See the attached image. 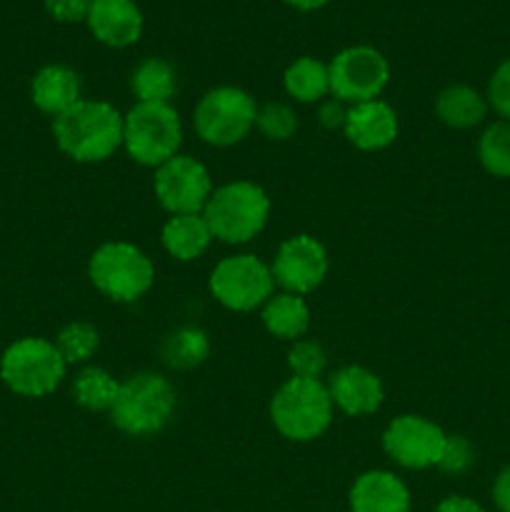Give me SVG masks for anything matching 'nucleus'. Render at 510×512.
<instances>
[{
	"instance_id": "1",
	"label": "nucleus",
	"mask_w": 510,
	"mask_h": 512,
	"mask_svg": "<svg viewBox=\"0 0 510 512\" xmlns=\"http://www.w3.org/2000/svg\"><path fill=\"white\" fill-rule=\"evenodd\" d=\"M53 138L75 163H103L123 148V115L105 100H80L53 118Z\"/></svg>"
},
{
	"instance_id": "2",
	"label": "nucleus",
	"mask_w": 510,
	"mask_h": 512,
	"mask_svg": "<svg viewBox=\"0 0 510 512\" xmlns=\"http://www.w3.org/2000/svg\"><path fill=\"white\" fill-rule=\"evenodd\" d=\"M215 240L225 245H245L263 233L270 218V198L260 185L250 180H235L213 190L203 208Z\"/></svg>"
},
{
	"instance_id": "3",
	"label": "nucleus",
	"mask_w": 510,
	"mask_h": 512,
	"mask_svg": "<svg viewBox=\"0 0 510 512\" xmlns=\"http://www.w3.org/2000/svg\"><path fill=\"white\" fill-rule=\"evenodd\" d=\"M175 388L158 373H135L120 383L118 398L110 408V420L130 438L158 435L175 413Z\"/></svg>"
},
{
	"instance_id": "4",
	"label": "nucleus",
	"mask_w": 510,
	"mask_h": 512,
	"mask_svg": "<svg viewBox=\"0 0 510 512\" xmlns=\"http://www.w3.org/2000/svg\"><path fill=\"white\" fill-rule=\"evenodd\" d=\"M333 410L328 385L313 378L290 375L270 400V420L275 430L293 443L320 438L333 423Z\"/></svg>"
},
{
	"instance_id": "5",
	"label": "nucleus",
	"mask_w": 510,
	"mask_h": 512,
	"mask_svg": "<svg viewBox=\"0 0 510 512\" xmlns=\"http://www.w3.org/2000/svg\"><path fill=\"white\" fill-rule=\"evenodd\" d=\"M68 363L53 340L20 338L0 355V380L20 398H45L63 383Z\"/></svg>"
},
{
	"instance_id": "6",
	"label": "nucleus",
	"mask_w": 510,
	"mask_h": 512,
	"mask_svg": "<svg viewBox=\"0 0 510 512\" xmlns=\"http://www.w3.org/2000/svg\"><path fill=\"white\" fill-rule=\"evenodd\" d=\"M183 143V125L170 103H138L123 115V148L138 165L160 168L175 158Z\"/></svg>"
},
{
	"instance_id": "7",
	"label": "nucleus",
	"mask_w": 510,
	"mask_h": 512,
	"mask_svg": "<svg viewBox=\"0 0 510 512\" xmlns=\"http://www.w3.org/2000/svg\"><path fill=\"white\" fill-rule=\"evenodd\" d=\"M88 278L105 298L135 303L153 288L155 265L138 245L110 240L90 255Z\"/></svg>"
},
{
	"instance_id": "8",
	"label": "nucleus",
	"mask_w": 510,
	"mask_h": 512,
	"mask_svg": "<svg viewBox=\"0 0 510 512\" xmlns=\"http://www.w3.org/2000/svg\"><path fill=\"white\" fill-rule=\"evenodd\" d=\"M258 105L253 95L235 85H218L198 100L193 113L195 133L213 148L243 143L255 128Z\"/></svg>"
},
{
	"instance_id": "9",
	"label": "nucleus",
	"mask_w": 510,
	"mask_h": 512,
	"mask_svg": "<svg viewBox=\"0 0 510 512\" xmlns=\"http://www.w3.org/2000/svg\"><path fill=\"white\" fill-rule=\"evenodd\" d=\"M210 295L233 313H253L263 308L275 290L273 270L258 255H228L213 268L208 280Z\"/></svg>"
},
{
	"instance_id": "10",
	"label": "nucleus",
	"mask_w": 510,
	"mask_h": 512,
	"mask_svg": "<svg viewBox=\"0 0 510 512\" xmlns=\"http://www.w3.org/2000/svg\"><path fill=\"white\" fill-rule=\"evenodd\" d=\"M330 95L348 105L378 100L390 80V65L370 45L345 48L330 60Z\"/></svg>"
},
{
	"instance_id": "11",
	"label": "nucleus",
	"mask_w": 510,
	"mask_h": 512,
	"mask_svg": "<svg viewBox=\"0 0 510 512\" xmlns=\"http://www.w3.org/2000/svg\"><path fill=\"white\" fill-rule=\"evenodd\" d=\"M153 190L158 203L170 215L203 213L213 195V180L208 168L190 155H175L168 163L155 168Z\"/></svg>"
},
{
	"instance_id": "12",
	"label": "nucleus",
	"mask_w": 510,
	"mask_h": 512,
	"mask_svg": "<svg viewBox=\"0 0 510 512\" xmlns=\"http://www.w3.org/2000/svg\"><path fill=\"white\" fill-rule=\"evenodd\" d=\"M443 445V428L423 415H398L390 420L383 433L385 455L405 470L435 468Z\"/></svg>"
},
{
	"instance_id": "13",
	"label": "nucleus",
	"mask_w": 510,
	"mask_h": 512,
	"mask_svg": "<svg viewBox=\"0 0 510 512\" xmlns=\"http://www.w3.org/2000/svg\"><path fill=\"white\" fill-rule=\"evenodd\" d=\"M270 270L285 293L308 295L328 275V250L313 235H293L280 243Z\"/></svg>"
},
{
	"instance_id": "14",
	"label": "nucleus",
	"mask_w": 510,
	"mask_h": 512,
	"mask_svg": "<svg viewBox=\"0 0 510 512\" xmlns=\"http://www.w3.org/2000/svg\"><path fill=\"white\" fill-rule=\"evenodd\" d=\"M328 393L333 405L350 418L378 413L385 400V388L373 370L363 365H345L335 370L328 380Z\"/></svg>"
},
{
	"instance_id": "15",
	"label": "nucleus",
	"mask_w": 510,
	"mask_h": 512,
	"mask_svg": "<svg viewBox=\"0 0 510 512\" xmlns=\"http://www.w3.org/2000/svg\"><path fill=\"white\" fill-rule=\"evenodd\" d=\"M88 30L108 48H128L143 35V13L135 0H90Z\"/></svg>"
},
{
	"instance_id": "16",
	"label": "nucleus",
	"mask_w": 510,
	"mask_h": 512,
	"mask_svg": "<svg viewBox=\"0 0 510 512\" xmlns=\"http://www.w3.org/2000/svg\"><path fill=\"white\" fill-rule=\"evenodd\" d=\"M343 133L350 145L365 150V153L383 150L393 145L395 138H398V115L380 98L350 105Z\"/></svg>"
},
{
	"instance_id": "17",
	"label": "nucleus",
	"mask_w": 510,
	"mask_h": 512,
	"mask_svg": "<svg viewBox=\"0 0 510 512\" xmlns=\"http://www.w3.org/2000/svg\"><path fill=\"white\" fill-rule=\"evenodd\" d=\"M350 512H410V490L390 470H368L353 483Z\"/></svg>"
},
{
	"instance_id": "18",
	"label": "nucleus",
	"mask_w": 510,
	"mask_h": 512,
	"mask_svg": "<svg viewBox=\"0 0 510 512\" xmlns=\"http://www.w3.org/2000/svg\"><path fill=\"white\" fill-rule=\"evenodd\" d=\"M30 100L40 113L58 118L83 100V85L78 73L68 65H45L33 75Z\"/></svg>"
},
{
	"instance_id": "19",
	"label": "nucleus",
	"mask_w": 510,
	"mask_h": 512,
	"mask_svg": "<svg viewBox=\"0 0 510 512\" xmlns=\"http://www.w3.org/2000/svg\"><path fill=\"white\" fill-rule=\"evenodd\" d=\"M160 240H163V248L170 258L180 260V263H193L210 248L215 238L205 223L203 213H185L170 215L165 220Z\"/></svg>"
},
{
	"instance_id": "20",
	"label": "nucleus",
	"mask_w": 510,
	"mask_h": 512,
	"mask_svg": "<svg viewBox=\"0 0 510 512\" xmlns=\"http://www.w3.org/2000/svg\"><path fill=\"white\" fill-rule=\"evenodd\" d=\"M260 320L273 338L295 340L303 338L310 328V308L303 295L295 293H273L268 303L260 308Z\"/></svg>"
},
{
	"instance_id": "21",
	"label": "nucleus",
	"mask_w": 510,
	"mask_h": 512,
	"mask_svg": "<svg viewBox=\"0 0 510 512\" xmlns=\"http://www.w3.org/2000/svg\"><path fill=\"white\" fill-rule=\"evenodd\" d=\"M488 100L470 85H448L435 98V115L453 130H470L488 115Z\"/></svg>"
},
{
	"instance_id": "22",
	"label": "nucleus",
	"mask_w": 510,
	"mask_h": 512,
	"mask_svg": "<svg viewBox=\"0 0 510 512\" xmlns=\"http://www.w3.org/2000/svg\"><path fill=\"white\" fill-rule=\"evenodd\" d=\"M283 85L295 103H323L330 95V70L323 60L305 55L288 65Z\"/></svg>"
},
{
	"instance_id": "23",
	"label": "nucleus",
	"mask_w": 510,
	"mask_h": 512,
	"mask_svg": "<svg viewBox=\"0 0 510 512\" xmlns=\"http://www.w3.org/2000/svg\"><path fill=\"white\" fill-rule=\"evenodd\" d=\"M210 355V338L205 330L183 325L170 330L160 343V358L173 370H193L203 365Z\"/></svg>"
},
{
	"instance_id": "24",
	"label": "nucleus",
	"mask_w": 510,
	"mask_h": 512,
	"mask_svg": "<svg viewBox=\"0 0 510 512\" xmlns=\"http://www.w3.org/2000/svg\"><path fill=\"white\" fill-rule=\"evenodd\" d=\"M130 90L138 103H170L178 90V78L168 60L148 58L130 75Z\"/></svg>"
},
{
	"instance_id": "25",
	"label": "nucleus",
	"mask_w": 510,
	"mask_h": 512,
	"mask_svg": "<svg viewBox=\"0 0 510 512\" xmlns=\"http://www.w3.org/2000/svg\"><path fill=\"white\" fill-rule=\"evenodd\" d=\"M118 390L120 383L108 370L88 365L75 375L73 398L80 408L90 410V413H110L115 398H118Z\"/></svg>"
},
{
	"instance_id": "26",
	"label": "nucleus",
	"mask_w": 510,
	"mask_h": 512,
	"mask_svg": "<svg viewBox=\"0 0 510 512\" xmlns=\"http://www.w3.org/2000/svg\"><path fill=\"white\" fill-rule=\"evenodd\" d=\"M480 165L495 178H510V123L495 120L480 133L478 140Z\"/></svg>"
},
{
	"instance_id": "27",
	"label": "nucleus",
	"mask_w": 510,
	"mask_h": 512,
	"mask_svg": "<svg viewBox=\"0 0 510 512\" xmlns=\"http://www.w3.org/2000/svg\"><path fill=\"white\" fill-rule=\"evenodd\" d=\"M100 335L98 330L93 328L85 320H73V323L65 325L63 330L55 338V348L60 350L63 360L68 365H83L98 353Z\"/></svg>"
},
{
	"instance_id": "28",
	"label": "nucleus",
	"mask_w": 510,
	"mask_h": 512,
	"mask_svg": "<svg viewBox=\"0 0 510 512\" xmlns=\"http://www.w3.org/2000/svg\"><path fill=\"white\" fill-rule=\"evenodd\" d=\"M255 128L268 140L283 143V140L293 138L295 130H298V115L285 103H265L263 108H258Z\"/></svg>"
},
{
	"instance_id": "29",
	"label": "nucleus",
	"mask_w": 510,
	"mask_h": 512,
	"mask_svg": "<svg viewBox=\"0 0 510 512\" xmlns=\"http://www.w3.org/2000/svg\"><path fill=\"white\" fill-rule=\"evenodd\" d=\"M325 365H328V355H325L323 345L315 340H295L288 350V368L293 378H313L320 380Z\"/></svg>"
},
{
	"instance_id": "30",
	"label": "nucleus",
	"mask_w": 510,
	"mask_h": 512,
	"mask_svg": "<svg viewBox=\"0 0 510 512\" xmlns=\"http://www.w3.org/2000/svg\"><path fill=\"white\" fill-rule=\"evenodd\" d=\"M475 463V448L468 438L463 435H445L443 453H440V460L435 468L440 473L448 475H463L465 470L473 468Z\"/></svg>"
},
{
	"instance_id": "31",
	"label": "nucleus",
	"mask_w": 510,
	"mask_h": 512,
	"mask_svg": "<svg viewBox=\"0 0 510 512\" xmlns=\"http://www.w3.org/2000/svg\"><path fill=\"white\" fill-rule=\"evenodd\" d=\"M488 105L510 123V58L495 68L488 83Z\"/></svg>"
},
{
	"instance_id": "32",
	"label": "nucleus",
	"mask_w": 510,
	"mask_h": 512,
	"mask_svg": "<svg viewBox=\"0 0 510 512\" xmlns=\"http://www.w3.org/2000/svg\"><path fill=\"white\" fill-rule=\"evenodd\" d=\"M45 10L58 23H80L88 18L90 0H45Z\"/></svg>"
},
{
	"instance_id": "33",
	"label": "nucleus",
	"mask_w": 510,
	"mask_h": 512,
	"mask_svg": "<svg viewBox=\"0 0 510 512\" xmlns=\"http://www.w3.org/2000/svg\"><path fill=\"white\" fill-rule=\"evenodd\" d=\"M345 118H348V103L338 98H325L323 103L318 105V120L323 123V128L338 130L345 125Z\"/></svg>"
},
{
	"instance_id": "34",
	"label": "nucleus",
	"mask_w": 510,
	"mask_h": 512,
	"mask_svg": "<svg viewBox=\"0 0 510 512\" xmlns=\"http://www.w3.org/2000/svg\"><path fill=\"white\" fill-rule=\"evenodd\" d=\"M493 503L500 512H510V465L498 473L493 483Z\"/></svg>"
},
{
	"instance_id": "35",
	"label": "nucleus",
	"mask_w": 510,
	"mask_h": 512,
	"mask_svg": "<svg viewBox=\"0 0 510 512\" xmlns=\"http://www.w3.org/2000/svg\"><path fill=\"white\" fill-rule=\"evenodd\" d=\"M435 512H485L475 500L465 498V495H448L445 500H440Z\"/></svg>"
},
{
	"instance_id": "36",
	"label": "nucleus",
	"mask_w": 510,
	"mask_h": 512,
	"mask_svg": "<svg viewBox=\"0 0 510 512\" xmlns=\"http://www.w3.org/2000/svg\"><path fill=\"white\" fill-rule=\"evenodd\" d=\"M288 5H293V8L298 10H318L323 8V5H328L330 0H285Z\"/></svg>"
}]
</instances>
